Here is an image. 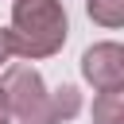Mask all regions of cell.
<instances>
[{
	"label": "cell",
	"instance_id": "obj_1",
	"mask_svg": "<svg viewBox=\"0 0 124 124\" xmlns=\"http://www.w3.org/2000/svg\"><path fill=\"white\" fill-rule=\"evenodd\" d=\"M70 39V16L62 0H12V43L16 58H54Z\"/></svg>",
	"mask_w": 124,
	"mask_h": 124
},
{
	"label": "cell",
	"instance_id": "obj_5",
	"mask_svg": "<svg viewBox=\"0 0 124 124\" xmlns=\"http://www.w3.org/2000/svg\"><path fill=\"white\" fill-rule=\"evenodd\" d=\"M85 16L105 31H120L124 27V0H85Z\"/></svg>",
	"mask_w": 124,
	"mask_h": 124
},
{
	"label": "cell",
	"instance_id": "obj_6",
	"mask_svg": "<svg viewBox=\"0 0 124 124\" xmlns=\"http://www.w3.org/2000/svg\"><path fill=\"white\" fill-rule=\"evenodd\" d=\"M89 116H93V124H124V89L120 93H97Z\"/></svg>",
	"mask_w": 124,
	"mask_h": 124
},
{
	"label": "cell",
	"instance_id": "obj_7",
	"mask_svg": "<svg viewBox=\"0 0 124 124\" xmlns=\"http://www.w3.org/2000/svg\"><path fill=\"white\" fill-rule=\"evenodd\" d=\"M16 58V43H12V27H0V74L12 66Z\"/></svg>",
	"mask_w": 124,
	"mask_h": 124
},
{
	"label": "cell",
	"instance_id": "obj_8",
	"mask_svg": "<svg viewBox=\"0 0 124 124\" xmlns=\"http://www.w3.org/2000/svg\"><path fill=\"white\" fill-rule=\"evenodd\" d=\"M12 120H16V116H12V108H8V101L0 97V124H12Z\"/></svg>",
	"mask_w": 124,
	"mask_h": 124
},
{
	"label": "cell",
	"instance_id": "obj_2",
	"mask_svg": "<svg viewBox=\"0 0 124 124\" xmlns=\"http://www.w3.org/2000/svg\"><path fill=\"white\" fill-rule=\"evenodd\" d=\"M0 97L8 101L12 116L23 124V120H27V116L50 97V89H46L43 74H39L31 62H12V66L0 74Z\"/></svg>",
	"mask_w": 124,
	"mask_h": 124
},
{
	"label": "cell",
	"instance_id": "obj_3",
	"mask_svg": "<svg viewBox=\"0 0 124 124\" xmlns=\"http://www.w3.org/2000/svg\"><path fill=\"white\" fill-rule=\"evenodd\" d=\"M81 81L93 93H120L124 89V43L101 39L81 50Z\"/></svg>",
	"mask_w": 124,
	"mask_h": 124
},
{
	"label": "cell",
	"instance_id": "obj_4",
	"mask_svg": "<svg viewBox=\"0 0 124 124\" xmlns=\"http://www.w3.org/2000/svg\"><path fill=\"white\" fill-rule=\"evenodd\" d=\"M78 112H81V89L78 85H58L23 124H70Z\"/></svg>",
	"mask_w": 124,
	"mask_h": 124
}]
</instances>
